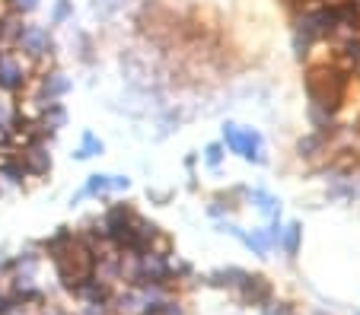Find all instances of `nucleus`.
<instances>
[{"mask_svg":"<svg viewBox=\"0 0 360 315\" xmlns=\"http://www.w3.org/2000/svg\"><path fill=\"white\" fill-rule=\"evenodd\" d=\"M102 150H105V147H102V140L96 138V134H83V144H80V150L74 153V159H89V156H102Z\"/></svg>","mask_w":360,"mask_h":315,"instance_id":"obj_14","label":"nucleus"},{"mask_svg":"<svg viewBox=\"0 0 360 315\" xmlns=\"http://www.w3.org/2000/svg\"><path fill=\"white\" fill-rule=\"evenodd\" d=\"M265 315H290V312H287V306H278V302H268V306H265Z\"/></svg>","mask_w":360,"mask_h":315,"instance_id":"obj_21","label":"nucleus"},{"mask_svg":"<svg viewBox=\"0 0 360 315\" xmlns=\"http://www.w3.org/2000/svg\"><path fill=\"white\" fill-rule=\"evenodd\" d=\"M224 144L230 147L233 153H236V147H239V128H236L233 121H226V124H224Z\"/></svg>","mask_w":360,"mask_h":315,"instance_id":"obj_19","label":"nucleus"},{"mask_svg":"<svg viewBox=\"0 0 360 315\" xmlns=\"http://www.w3.org/2000/svg\"><path fill=\"white\" fill-rule=\"evenodd\" d=\"M354 4H357V10H360V0H354Z\"/></svg>","mask_w":360,"mask_h":315,"instance_id":"obj_23","label":"nucleus"},{"mask_svg":"<svg viewBox=\"0 0 360 315\" xmlns=\"http://www.w3.org/2000/svg\"><path fill=\"white\" fill-rule=\"evenodd\" d=\"M39 124H41V128H48V130H61L64 124H68V109H64L61 102L45 105V109H41Z\"/></svg>","mask_w":360,"mask_h":315,"instance_id":"obj_8","label":"nucleus"},{"mask_svg":"<svg viewBox=\"0 0 360 315\" xmlns=\"http://www.w3.org/2000/svg\"><path fill=\"white\" fill-rule=\"evenodd\" d=\"M243 287V296L249 302H255V306H262V302H268V296H271V287H268L265 277H249L245 274V281L239 283Z\"/></svg>","mask_w":360,"mask_h":315,"instance_id":"obj_7","label":"nucleus"},{"mask_svg":"<svg viewBox=\"0 0 360 315\" xmlns=\"http://www.w3.org/2000/svg\"><path fill=\"white\" fill-rule=\"evenodd\" d=\"M74 13V7H70V0H58V7H55V13H51V26H61L68 16Z\"/></svg>","mask_w":360,"mask_h":315,"instance_id":"obj_17","label":"nucleus"},{"mask_svg":"<svg viewBox=\"0 0 360 315\" xmlns=\"http://www.w3.org/2000/svg\"><path fill=\"white\" fill-rule=\"evenodd\" d=\"M7 7H10V13H16V16H29L39 10V0H7Z\"/></svg>","mask_w":360,"mask_h":315,"instance_id":"obj_16","label":"nucleus"},{"mask_svg":"<svg viewBox=\"0 0 360 315\" xmlns=\"http://www.w3.org/2000/svg\"><path fill=\"white\" fill-rule=\"evenodd\" d=\"M300 236H303V223H297V220H293L290 227L281 233V246H284L287 255H297L300 252Z\"/></svg>","mask_w":360,"mask_h":315,"instance_id":"obj_11","label":"nucleus"},{"mask_svg":"<svg viewBox=\"0 0 360 315\" xmlns=\"http://www.w3.org/2000/svg\"><path fill=\"white\" fill-rule=\"evenodd\" d=\"M109 192H112V175H102V172L89 175L86 185H83V194H86V198H99V194H109Z\"/></svg>","mask_w":360,"mask_h":315,"instance_id":"obj_10","label":"nucleus"},{"mask_svg":"<svg viewBox=\"0 0 360 315\" xmlns=\"http://www.w3.org/2000/svg\"><path fill=\"white\" fill-rule=\"evenodd\" d=\"M20 55H26L29 61H41V58H51L55 51V39H51V29L45 26H35V22H22L20 35L13 41Z\"/></svg>","mask_w":360,"mask_h":315,"instance_id":"obj_2","label":"nucleus"},{"mask_svg":"<svg viewBox=\"0 0 360 315\" xmlns=\"http://www.w3.org/2000/svg\"><path fill=\"white\" fill-rule=\"evenodd\" d=\"M128 188H131L128 175H112V192H128Z\"/></svg>","mask_w":360,"mask_h":315,"instance_id":"obj_20","label":"nucleus"},{"mask_svg":"<svg viewBox=\"0 0 360 315\" xmlns=\"http://www.w3.org/2000/svg\"><path fill=\"white\" fill-rule=\"evenodd\" d=\"M249 198L255 201V207H259L262 213H268V217H281V201H278V198H271L268 192H252Z\"/></svg>","mask_w":360,"mask_h":315,"instance_id":"obj_13","label":"nucleus"},{"mask_svg":"<svg viewBox=\"0 0 360 315\" xmlns=\"http://www.w3.org/2000/svg\"><path fill=\"white\" fill-rule=\"evenodd\" d=\"M341 64H345L351 74H360V35H354V39H347L345 45H341Z\"/></svg>","mask_w":360,"mask_h":315,"instance_id":"obj_9","label":"nucleus"},{"mask_svg":"<svg viewBox=\"0 0 360 315\" xmlns=\"http://www.w3.org/2000/svg\"><path fill=\"white\" fill-rule=\"evenodd\" d=\"M322 147H326V138H319V134H306V138H300L297 153L300 156H306V159H313V156H319L322 153Z\"/></svg>","mask_w":360,"mask_h":315,"instance_id":"obj_12","label":"nucleus"},{"mask_svg":"<svg viewBox=\"0 0 360 315\" xmlns=\"http://www.w3.org/2000/svg\"><path fill=\"white\" fill-rule=\"evenodd\" d=\"M204 159H207V166H211V169H217V166L224 163V144H211L207 150H204Z\"/></svg>","mask_w":360,"mask_h":315,"instance_id":"obj_18","label":"nucleus"},{"mask_svg":"<svg viewBox=\"0 0 360 315\" xmlns=\"http://www.w3.org/2000/svg\"><path fill=\"white\" fill-rule=\"evenodd\" d=\"M243 281H245V271H239V267H226V271L211 274V283H217V287H239Z\"/></svg>","mask_w":360,"mask_h":315,"instance_id":"obj_15","label":"nucleus"},{"mask_svg":"<svg viewBox=\"0 0 360 315\" xmlns=\"http://www.w3.org/2000/svg\"><path fill=\"white\" fill-rule=\"evenodd\" d=\"M322 4H328V0H322Z\"/></svg>","mask_w":360,"mask_h":315,"instance_id":"obj_24","label":"nucleus"},{"mask_svg":"<svg viewBox=\"0 0 360 315\" xmlns=\"http://www.w3.org/2000/svg\"><path fill=\"white\" fill-rule=\"evenodd\" d=\"M70 93V80L61 74V70H45V74L39 76V89H35V105L39 109H45V105L58 102V99H64Z\"/></svg>","mask_w":360,"mask_h":315,"instance_id":"obj_4","label":"nucleus"},{"mask_svg":"<svg viewBox=\"0 0 360 315\" xmlns=\"http://www.w3.org/2000/svg\"><path fill=\"white\" fill-rule=\"evenodd\" d=\"M83 315H105V306H89V302H86V309H83Z\"/></svg>","mask_w":360,"mask_h":315,"instance_id":"obj_22","label":"nucleus"},{"mask_svg":"<svg viewBox=\"0 0 360 315\" xmlns=\"http://www.w3.org/2000/svg\"><path fill=\"white\" fill-rule=\"evenodd\" d=\"M347 83H351V70L347 67H335V64H322V67L306 70L303 86L309 105L328 112V115H338V109L345 105V93Z\"/></svg>","mask_w":360,"mask_h":315,"instance_id":"obj_1","label":"nucleus"},{"mask_svg":"<svg viewBox=\"0 0 360 315\" xmlns=\"http://www.w3.org/2000/svg\"><path fill=\"white\" fill-rule=\"evenodd\" d=\"M22 166H26V175L41 178L51 172V153H48V144H22L20 153Z\"/></svg>","mask_w":360,"mask_h":315,"instance_id":"obj_5","label":"nucleus"},{"mask_svg":"<svg viewBox=\"0 0 360 315\" xmlns=\"http://www.w3.org/2000/svg\"><path fill=\"white\" fill-rule=\"evenodd\" d=\"M26 86H29V70L22 67V61L16 55L0 48V89L10 93V96H16V93H22Z\"/></svg>","mask_w":360,"mask_h":315,"instance_id":"obj_3","label":"nucleus"},{"mask_svg":"<svg viewBox=\"0 0 360 315\" xmlns=\"http://www.w3.org/2000/svg\"><path fill=\"white\" fill-rule=\"evenodd\" d=\"M236 153L245 159V163H265V147H262V134L259 130H239V147Z\"/></svg>","mask_w":360,"mask_h":315,"instance_id":"obj_6","label":"nucleus"}]
</instances>
